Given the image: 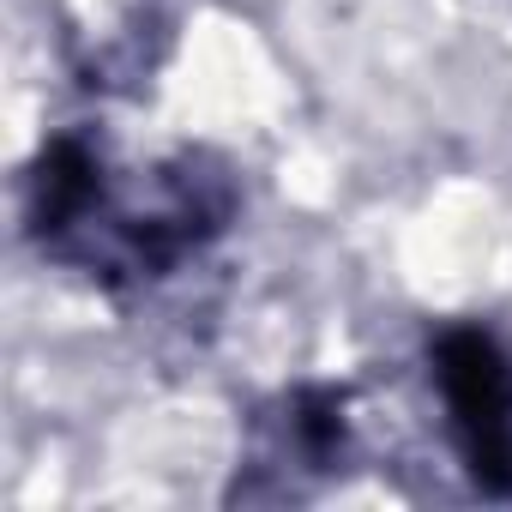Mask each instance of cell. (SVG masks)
<instances>
[{
    "label": "cell",
    "instance_id": "obj_2",
    "mask_svg": "<svg viewBox=\"0 0 512 512\" xmlns=\"http://www.w3.org/2000/svg\"><path fill=\"white\" fill-rule=\"evenodd\" d=\"M428 386L452 458L488 500H512V344L476 320L428 338Z\"/></svg>",
    "mask_w": 512,
    "mask_h": 512
},
{
    "label": "cell",
    "instance_id": "obj_1",
    "mask_svg": "<svg viewBox=\"0 0 512 512\" xmlns=\"http://www.w3.org/2000/svg\"><path fill=\"white\" fill-rule=\"evenodd\" d=\"M235 181L205 157H181L169 169L115 181L103 145L85 133H55L25 175V229L43 241L49 260L79 266L103 284L169 278L229 229Z\"/></svg>",
    "mask_w": 512,
    "mask_h": 512
}]
</instances>
